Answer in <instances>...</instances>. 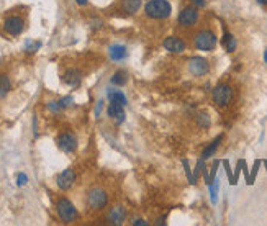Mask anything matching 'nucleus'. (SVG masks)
Here are the masks:
<instances>
[{
  "label": "nucleus",
  "mask_w": 267,
  "mask_h": 226,
  "mask_svg": "<svg viewBox=\"0 0 267 226\" xmlns=\"http://www.w3.org/2000/svg\"><path fill=\"white\" fill-rule=\"evenodd\" d=\"M171 12H172V7L167 0H148L144 5V15L149 20L162 21L171 17Z\"/></svg>",
  "instance_id": "f257e3e1"
},
{
  "label": "nucleus",
  "mask_w": 267,
  "mask_h": 226,
  "mask_svg": "<svg viewBox=\"0 0 267 226\" xmlns=\"http://www.w3.org/2000/svg\"><path fill=\"white\" fill-rule=\"evenodd\" d=\"M216 44H218V38L210 28H202L193 35V46L200 51H213Z\"/></svg>",
  "instance_id": "f03ea898"
},
{
  "label": "nucleus",
  "mask_w": 267,
  "mask_h": 226,
  "mask_svg": "<svg viewBox=\"0 0 267 226\" xmlns=\"http://www.w3.org/2000/svg\"><path fill=\"white\" fill-rule=\"evenodd\" d=\"M89 210L92 211H102L107 208L108 205V192L103 187H92L87 192V198H85Z\"/></svg>",
  "instance_id": "7ed1b4c3"
},
{
  "label": "nucleus",
  "mask_w": 267,
  "mask_h": 226,
  "mask_svg": "<svg viewBox=\"0 0 267 226\" xmlns=\"http://www.w3.org/2000/svg\"><path fill=\"white\" fill-rule=\"evenodd\" d=\"M56 213L62 223H74V221L79 218L77 208H76L74 203L66 197H59L56 200Z\"/></svg>",
  "instance_id": "20e7f679"
},
{
  "label": "nucleus",
  "mask_w": 267,
  "mask_h": 226,
  "mask_svg": "<svg viewBox=\"0 0 267 226\" xmlns=\"http://www.w3.org/2000/svg\"><path fill=\"white\" fill-rule=\"evenodd\" d=\"M198 20H200L198 8L195 5H187L180 10L179 17H177V25H179V28L190 30L198 23Z\"/></svg>",
  "instance_id": "39448f33"
},
{
  "label": "nucleus",
  "mask_w": 267,
  "mask_h": 226,
  "mask_svg": "<svg viewBox=\"0 0 267 226\" xmlns=\"http://www.w3.org/2000/svg\"><path fill=\"white\" fill-rule=\"evenodd\" d=\"M211 98L218 107H228L234 98V90L229 84H218L211 92Z\"/></svg>",
  "instance_id": "423d86ee"
},
{
  "label": "nucleus",
  "mask_w": 267,
  "mask_h": 226,
  "mask_svg": "<svg viewBox=\"0 0 267 226\" xmlns=\"http://www.w3.org/2000/svg\"><path fill=\"white\" fill-rule=\"evenodd\" d=\"M26 21L23 15H18V13H12L3 20V31L10 36H18L25 31Z\"/></svg>",
  "instance_id": "0eeeda50"
},
{
  "label": "nucleus",
  "mask_w": 267,
  "mask_h": 226,
  "mask_svg": "<svg viewBox=\"0 0 267 226\" xmlns=\"http://www.w3.org/2000/svg\"><path fill=\"white\" fill-rule=\"evenodd\" d=\"M187 69L192 75L195 77H202L210 72V64L205 57H200V56H195V57H190L189 62H187Z\"/></svg>",
  "instance_id": "6e6552de"
},
{
  "label": "nucleus",
  "mask_w": 267,
  "mask_h": 226,
  "mask_svg": "<svg viewBox=\"0 0 267 226\" xmlns=\"http://www.w3.org/2000/svg\"><path fill=\"white\" fill-rule=\"evenodd\" d=\"M57 146H59L64 152H74L77 149V138L71 131H64L57 136Z\"/></svg>",
  "instance_id": "1a4fd4ad"
},
{
  "label": "nucleus",
  "mask_w": 267,
  "mask_h": 226,
  "mask_svg": "<svg viewBox=\"0 0 267 226\" xmlns=\"http://www.w3.org/2000/svg\"><path fill=\"white\" fill-rule=\"evenodd\" d=\"M162 48L169 53H174V54H182L185 49H187V44L182 38L179 36H167V38L162 39Z\"/></svg>",
  "instance_id": "9d476101"
},
{
  "label": "nucleus",
  "mask_w": 267,
  "mask_h": 226,
  "mask_svg": "<svg viewBox=\"0 0 267 226\" xmlns=\"http://www.w3.org/2000/svg\"><path fill=\"white\" fill-rule=\"evenodd\" d=\"M74 182H76V170L72 167H67L64 172L57 175V187L61 190H69L72 185H74Z\"/></svg>",
  "instance_id": "9b49d317"
},
{
  "label": "nucleus",
  "mask_w": 267,
  "mask_h": 226,
  "mask_svg": "<svg viewBox=\"0 0 267 226\" xmlns=\"http://www.w3.org/2000/svg\"><path fill=\"white\" fill-rule=\"evenodd\" d=\"M126 220V210L121 205H115L108 210L107 213V221L112 225H123Z\"/></svg>",
  "instance_id": "f8f14e48"
},
{
  "label": "nucleus",
  "mask_w": 267,
  "mask_h": 226,
  "mask_svg": "<svg viewBox=\"0 0 267 226\" xmlns=\"http://www.w3.org/2000/svg\"><path fill=\"white\" fill-rule=\"evenodd\" d=\"M62 80L71 87H77L82 82V71L77 69V67H69L62 75Z\"/></svg>",
  "instance_id": "ddd939ff"
},
{
  "label": "nucleus",
  "mask_w": 267,
  "mask_h": 226,
  "mask_svg": "<svg viewBox=\"0 0 267 226\" xmlns=\"http://www.w3.org/2000/svg\"><path fill=\"white\" fill-rule=\"evenodd\" d=\"M143 7V0H121L120 10L125 15H136Z\"/></svg>",
  "instance_id": "4468645a"
},
{
  "label": "nucleus",
  "mask_w": 267,
  "mask_h": 226,
  "mask_svg": "<svg viewBox=\"0 0 267 226\" xmlns=\"http://www.w3.org/2000/svg\"><path fill=\"white\" fill-rule=\"evenodd\" d=\"M107 113H108V116H110L112 120H115L118 125L125 121V107L120 105V103L110 102V105L107 108Z\"/></svg>",
  "instance_id": "2eb2a0df"
},
{
  "label": "nucleus",
  "mask_w": 267,
  "mask_h": 226,
  "mask_svg": "<svg viewBox=\"0 0 267 226\" xmlns=\"http://www.w3.org/2000/svg\"><path fill=\"white\" fill-rule=\"evenodd\" d=\"M110 57L113 61H123L126 56H128V51H126V46L123 44H113L110 46Z\"/></svg>",
  "instance_id": "dca6fc26"
},
{
  "label": "nucleus",
  "mask_w": 267,
  "mask_h": 226,
  "mask_svg": "<svg viewBox=\"0 0 267 226\" xmlns=\"http://www.w3.org/2000/svg\"><path fill=\"white\" fill-rule=\"evenodd\" d=\"M221 44H223V48L228 53H233L234 49H236V46H238L236 38H234L231 33H228V31H226V33L223 35V38H221Z\"/></svg>",
  "instance_id": "f3484780"
},
{
  "label": "nucleus",
  "mask_w": 267,
  "mask_h": 226,
  "mask_svg": "<svg viewBox=\"0 0 267 226\" xmlns=\"http://www.w3.org/2000/svg\"><path fill=\"white\" fill-rule=\"evenodd\" d=\"M12 89V82H10V77L7 74H0V100L5 98L8 95Z\"/></svg>",
  "instance_id": "a211bd4d"
},
{
  "label": "nucleus",
  "mask_w": 267,
  "mask_h": 226,
  "mask_svg": "<svg viewBox=\"0 0 267 226\" xmlns=\"http://www.w3.org/2000/svg\"><path fill=\"white\" fill-rule=\"evenodd\" d=\"M223 139V136H218L216 139L211 141V144H208V146L202 151V159H208V157H211L216 152V149L220 146V141Z\"/></svg>",
  "instance_id": "6ab92c4d"
},
{
  "label": "nucleus",
  "mask_w": 267,
  "mask_h": 226,
  "mask_svg": "<svg viewBox=\"0 0 267 226\" xmlns=\"http://www.w3.org/2000/svg\"><path fill=\"white\" fill-rule=\"evenodd\" d=\"M108 100L116 102V103H120V105L126 107V97H125V94L121 92V90H115V89L108 90Z\"/></svg>",
  "instance_id": "aec40b11"
},
{
  "label": "nucleus",
  "mask_w": 267,
  "mask_h": 226,
  "mask_svg": "<svg viewBox=\"0 0 267 226\" xmlns=\"http://www.w3.org/2000/svg\"><path fill=\"white\" fill-rule=\"evenodd\" d=\"M126 82H128V74H126V71H116L115 74L112 75V84L113 85H118V87H121V85H125Z\"/></svg>",
  "instance_id": "412c9836"
},
{
  "label": "nucleus",
  "mask_w": 267,
  "mask_h": 226,
  "mask_svg": "<svg viewBox=\"0 0 267 226\" xmlns=\"http://www.w3.org/2000/svg\"><path fill=\"white\" fill-rule=\"evenodd\" d=\"M192 5H195L197 8H203L207 5V0H192Z\"/></svg>",
  "instance_id": "4be33fe9"
},
{
  "label": "nucleus",
  "mask_w": 267,
  "mask_h": 226,
  "mask_svg": "<svg viewBox=\"0 0 267 226\" xmlns=\"http://www.w3.org/2000/svg\"><path fill=\"white\" fill-rule=\"evenodd\" d=\"M17 180H18V185H25L26 184V175L25 174H18V177H17Z\"/></svg>",
  "instance_id": "5701e85b"
},
{
  "label": "nucleus",
  "mask_w": 267,
  "mask_h": 226,
  "mask_svg": "<svg viewBox=\"0 0 267 226\" xmlns=\"http://www.w3.org/2000/svg\"><path fill=\"white\" fill-rule=\"evenodd\" d=\"M59 103H61V107H69L71 103H72V98L66 97V98H62V100H59Z\"/></svg>",
  "instance_id": "b1692460"
},
{
  "label": "nucleus",
  "mask_w": 267,
  "mask_h": 226,
  "mask_svg": "<svg viewBox=\"0 0 267 226\" xmlns=\"http://www.w3.org/2000/svg\"><path fill=\"white\" fill-rule=\"evenodd\" d=\"M39 48H41V43H35V44H31V46L28 48V49H26V51H28V53H35L36 51V49H39Z\"/></svg>",
  "instance_id": "393cba45"
},
{
  "label": "nucleus",
  "mask_w": 267,
  "mask_h": 226,
  "mask_svg": "<svg viewBox=\"0 0 267 226\" xmlns=\"http://www.w3.org/2000/svg\"><path fill=\"white\" fill-rule=\"evenodd\" d=\"M131 225H141V226H144V225H148V223H146L144 220H141V218H139V220H138V218H134L133 221H131Z\"/></svg>",
  "instance_id": "a878e982"
},
{
  "label": "nucleus",
  "mask_w": 267,
  "mask_h": 226,
  "mask_svg": "<svg viewBox=\"0 0 267 226\" xmlns=\"http://www.w3.org/2000/svg\"><path fill=\"white\" fill-rule=\"evenodd\" d=\"M102 108H103V102H98V105H97V110H95V113H97V115H98V113L102 112Z\"/></svg>",
  "instance_id": "bb28decb"
},
{
  "label": "nucleus",
  "mask_w": 267,
  "mask_h": 226,
  "mask_svg": "<svg viewBox=\"0 0 267 226\" xmlns=\"http://www.w3.org/2000/svg\"><path fill=\"white\" fill-rule=\"evenodd\" d=\"M76 2H77L79 5H87V0H76Z\"/></svg>",
  "instance_id": "cd10ccee"
},
{
  "label": "nucleus",
  "mask_w": 267,
  "mask_h": 226,
  "mask_svg": "<svg viewBox=\"0 0 267 226\" xmlns=\"http://www.w3.org/2000/svg\"><path fill=\"white\" fill-rule=\"evenodd\" d=\"M257 3H261V5H267V0H257Z\"/></svg>",
  "instance_id": "c85d7f7f"
},
{
  "label": "nucleus",
  "mask_w": 267,
  "mask_h": 226,
  "mask_svg": "<svg viewBox=\"0 0 267 226\" xmlns=\"http://www.w3.org/2000/svg\"><path fill=\"white\" fill-rule=\"evenodd\" d=\"M264 61H266V64H267V48H266V51H264Z\"/></svg>",
  "instance_id": "c756f323"
}]
</instances>
